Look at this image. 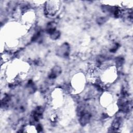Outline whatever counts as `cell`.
I'll use <instances>...</instances> for the list:
<instances>
[{
    "instance_id": "obj_7",
    "label": "cell",
    "mask_w": 133,
    "mask_h": 133,
    "mask_svg": "<svg viewBox=\"0 0 133 133\" xmlns=\"http://www.w3.org/2000/svg\"><path fill=\"white\" fill-rule=\"evenodd\" d=\"M123 63H124V59L123 58L118 57V58H116V63L117 64V65L120 66H121L123 64Z\"/></svg>"
},
{
    "instance_id": "obj_6",
    "label": "cell",
    "mask_w": 133,
    "mask_h": 133,
    "mask_svg": "<svg viewBox=\"0 0 133 133\" xmlns=\"http://www.w3.org/2000/svg\"><path fill=\"white\" fill-rule=\"evenodd\" d=\"M60 32L59 31H56L52 34L50 35V37L52 39H56L58 38H59V37L60 36Z\"/></svg>"
},
{
    "instance_id": "obj_1",
    "label": "cell",
    "mask_w": 133,
    "mask_h": 133,
    "mask_svg": "<svg viewBox=\"0 0 133 133\" xmlns=\"http://www.w3.org/2000/svg\"><path fill=\"white\" fill-rule=\"evenodd\" d=\"M79 116L80 124L82 125H85L89 122L91 118V114L87 110L83 109L79 111Z\"/></svg>"
},
{
    "instance_id": "obj_8",
    "label": "cell",
    "mask_w": 133,
    "mask_h": 133,
    "mask_svg": "<svg viewBox=\"0 0 133 133\" xmlns=\"http://www.w3.org/2000/svg\"><path fill=\"white\" fill-rule=\"evenodd\" d=\"M37 131H41L42 130V127L41 125H38L37 126Z\"/></svg>"
},
{
    "instance_id": "obj_2",
    "label": "cell",
    "mask_w": 133,
    "mask_h": 133,
    "mask_svg": "<svg viewBox=\"0 0 133 133\" xmlns=\"http://www.w3.org/2000/svg\"><path fill=\"white\" fill-rule=\"evenodd\" d=\"M44 109L42 107H37L33 112V117L35 121H38L42 118Z\"/></svg>"
},
{
    "instance_id": "obj_3",
    "label": "cell",
    "mask_w": 133,
    "mask_h": 133,
    "mask_svg": "<svg viewBox=\"0 0 133 133\" xmlns=\"http://www.w3.org/2000/svg\"><path fill=\"white\" fill-rule=\"evenodd\" d=\"M122 123V119L121 117H116L112 125V129L113 130V131H117V130L118 129V128L121 127Z\"/></svg>"
},
{
    "instance_id": "obj_4",
    "label": "cell",
    "mask_w": 133,
    "mask_h": 133,
    "mask_svg": "<svg viewBox=\"0 0 133 133\" xmlns=\"http://www.w3.org/2000/svg\"><path fill=\"white\" fill-rule=\"evenodd\" d=\"M69 46L68 45L67 43H65L61 47L59 51L60 54L63 57H66L69 54Z\"/></svg>"
},
{
    "instance_id": "obj_5",
    "label": "cell",
    "mask_w": 133,
    "mask_h": 133,
    "mask_svg": "<svg viewBox=\"0 0 133 133\" xmlns=\"http://www.w3.org/2000/svg\"><path fill=\"white\" fill-rule=\"evenodd\" d=\"M61 71V69L59 66H55V68H53V69L51 70L49 75V78L50 79H54L57 77L59 74H60Z\"/></svg>"
}]
</instances>
